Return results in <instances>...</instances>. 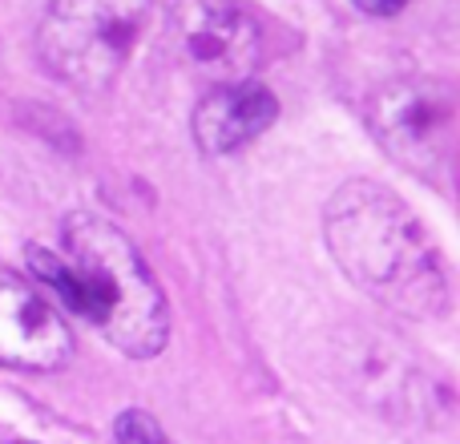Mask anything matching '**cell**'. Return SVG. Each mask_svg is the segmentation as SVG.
Listing matches in <instances>:
<instances>
[{
	"label": "cell",
	"instance_id": "1",
	"mask_svg": "<svg viewBox=\"0 0 460 444\" xmlns=\"http://www.w3.org/2000/svg\"><path fill=\"white\" fill-rule=\"evenodd\" d=\"M29 267L118 351L150 360L166 348L170 303L121 226L97 215H73L61 230V251L29 246Z\"/></svg>",
	"mask_w": 460,
	"mask_h": 444
},
{
	"label": "cell",
	"instance_id": "2",
	"mask_svg": "<svg viewBox=\"0 0 460 444\" xmlns=\"http://www.w3.org/2000/svg\"><path fill=\"white\" fill-rule=\"evenodd\" d=\"M323 235L343 275L384 307L412 319L445 311L448 283L437 243L392 191L376 182H348L335 191Z\"/></svg>",
	"mask_w": 460,
	"mask_h": 444
},
{
	"label": "cell",
	"instance_id": "3",
	"mask_svg": "<svg viewBox=\"0 0 460 444\" xmlns=\"http://www.w3.org/2000/svg\"><path fill=\"white\" fill-rule=\"evenodd\" d=\"M154 0H53L37 49L53 77L77 89H105L137 45Z\"/></svg>",
	"mask_w": 460,
	"mask_h": 444
},
{
	"label": "cell",
	"instance_id": "4",
	"mask_svg": "<svg viewBox=\"0 0 460 444\" xmlns=\"http://www.w3.org/2000/svg\"><path fill=\"white\" fill-rule=\"evenodd\" d=\"M367 129L392 162L432 182L453 174L456 158V97L440 81H400L372 97Z\"/></svg>",
	"mask_w": 460,
	"mask_h": 444
},
{
	"label": "cell",
	"instance_id": "5",
	"mask_svg": "<svg viewBox=\"0 0 460 444\" xmlns=\"http://www.w3.org/2000/svg\"><path fill=\"white\" fill-rule=\"evenodd\" d=\"M170 40L178 57L215 85L243 81L262 53V29L243 0H178Z\"/></svg>",
	"mask_w": 460,
	"mask_h": 444
},
{
	"label": "cell",
	"instance_id": "6",
	"mask_svg": "<svg viewBox=\"0 0 460 444\" xmlns=\"http://www.w3.org/2000/svg\"><path fill=\"white\" fill-rule=\"evenodd\" d=\"M73 332L29 279L0 271V368L53 372L69 364Z\"/></svg>",
	"mask_w": 460,
	"mask_h": 444
},
{
	"label": "cell",
	"instance_id": "7",
	"mask_svg": "<svg viewBox=\"0 0 460 444\" xmlns=\"http://www.w3.org/2000/svg\"><path fill=\"white\" fill-rule=\"evenodd\" d=\"M279 118V97L262 81H230L202 93L194 105V142L207 154H234L259 134H267Z\"/></svg>",
	"mask_w": 460,
	"mask_h": 444
},
{
	"label": "cell",
	"instance_id": "8",
	"mask_svg": "<svg viewBox=\"0 0 460 444\" xmlns=\"http://www.w3.org/2000/svg\"><path fill=\"white\" fill-rule=\"evenodd\" d=\"M113 444H170L162 424L142 408H129L113 421Z\"/></svg>",
	"mask_w": 460,
	"mask_h": 444
},
{
	"label": "cell",
	"instance_id": "9",
	"mask_svg": "<svg viewBox=\"0 0 460 444\" xmlns=\"http://www.w3.org/2000/svg\"><path fill=\"white\" fill-rule=\"evenodd\" d=\"M356 8L367 16H396L408 8V0H356Z\"/></svg>",
	"mask_w": 460,
	"mask_h": 444
},
{
	"label": "cell",
	"instance_id": "10",
	"mask_svg": "<svg viewBox=\"0 0 460 444\" xmlns=\"http://www.w3.org/2000/svg\"><path fill=\"white\" fill-rule=\"evenodd\" d=\"M8 444H29V440H8Z\"/></svg>",
	"mask_w": 460,
	"mask_h": 444
}]
</instances>
